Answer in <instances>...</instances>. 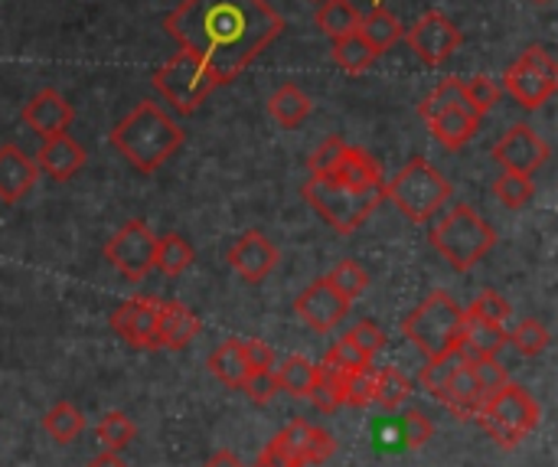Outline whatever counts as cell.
<instances>
[{"mask_svg":"<svg viewBox=\"0 0 558 467\" xmlns=\"http://www.w3.org/2000/svg\"><path fill=\"white\" fill-rule=\"evenodd\" d=\"M539 3H549V0H539Z\"/></svg>","mask_w":558,"mask_h":467,"instance_id":"cell-55","label":"cell"},{"mask_svg":"<svg viewBox=\"0 0 558 467\" xmlns=\"http://www.w3.org/2000/svg\"><path fill=\"white\" fill-rule=\"evenodd\" d=\"M163 26L226 85L284 33V16L265 0H183Z\"/></svg>","mask_w":558,"mask_h":467,"instance_id":"cell-1","label":"cell"},{"mask_svg":"<svg viewBox=\"0 0 558 467\" xmlns=\"http://www.w3.org/2000/svg\"><path fill=\"white\" fill-rule=\"evenodd\" d=\"M275 380H278V390L301 399L311 393V386L317 383V367L307 360V357H284L281 367H275Z\"/></svg>","mask_w":558,"mask_h":467,"instance_id":"cell-28","label":"cell"},{"mask_svg":"<svg viewBox=\"0 0 558 467\" xmlns=\"http://www.w3.org/2000/svg\"><path fill=\"white\" fill-rule=\"evenodd\" d=\"M278 259H281L278 249L262 232H255V229L245 232V236H239L235 246L229 249V265L235 268L239 278H245L252 285L265 282L278 268Z\"/></svg>","mask_w":558,"mask_h":467,"instance_id":"cell-15","label":"cell"},{"mask_svg":"<svg viewBox=\"0 0 558 467\" xmlns=\"http://www.w3.org/2000/svg\"><path fill=\"white\" fill-rule=\"evenodd\" d=\"M399 429H402V445L409 452H418L422 445H428V439L435 435V426L418 412V409H409L402 419H399Z\"/></svg>","mask_w":558,"mask_h":467,"instance_id":"cell-43","label":"cell"},{"mask_svg":"<svg viewBox=\"0 0 558 467\" xmlns=\"http://www.w3.org/2000/svg\"><path fill=\"white\" fill-rule=\"evenodd\" d=\"M82 164H85V151H82L78 141L69 137V131L65 134H56V137H46L43 151L36 154V167L46 170L59 183L72 180L82 170Z\"/></svg>","mask_w":558,"mask_h":467,"instance_id":"cell-20","label":"cell"},{"mask_svg":"<svg viewBox=\"0 0 558 467\" xmlns=\"http://www.w3.org/2000/svg\"><path fill=\"white\" fill-rule=\"evenodd\" d=\"M154 88L167 98V105H173L180 115H193L199 108V101L216 88V75L209 72V65L190 52L180 49L173 59H167L157 72H154Z\"/></svg>","mask_w":558,"mask_h":467,"instance_id":"cell-8","label":"cell"},{"mask_svg":"<svg viewBox=\"0 0 558 467\" xmlns=\"http://www.w3.org/2000/svg\"><path fill=\"white\" fill-rule=\"evenodd\" d=\"M203 467H245V465H242L232 452H219V455H213V458H209Z\"/></svg>","mask_w":558,"mask_h":467,"instance_id":"cell-53","label":"cell"},{"mask_svg":"<svg viewBox=\"0 0 558 467\" xmlns=\"http://www.w3.org/2000/svg\"><path fill=\"white\" fill-rule=\"evenodd\" d=\"M203 331L199 318L180 304V301H160V314H157V350H186L193 344V337Z\"/></svg>","mask_w":558,"mask_h":467,"instance_id":"cell-18","label":"cell"},{"mask_svg":"<svg viewBox=\"0 0 558 467\" xmlns=\"http://www.w3.org/2000/svg\"><path fill=\"white\" fill-rule=\"evenodd\" d=\"M294 311H298V318H301L311 331L330 334V331H337V327L343 324V318L350 314V301H347L327 278H320V282H314L311 288H304V295L294 301Z\"/></svg>","mask_w":558,"mask_h":467,"instance_id":"cell-14","label":"cell"},{"mask_svg":"<svg viewBox=\"0 0 558 467\" xmlns=\"http://www.w3.org/2000/svg\"><path fill=\"white\" fill-rule=\"evenodd\" d=\"M432 246L454 272H471L497 246V229L474 206L458 203L432 226Z\"/></svg>","mask_w":558,"mask_h":467,"instance_id":"cell-3","label":"cell"},{"mask_svg":"<svg viewBox=\"0 0 558 467\" xmlns=\"http://www.w3.org/2000/svg\"><path fill=\"white\" fill-rule=\"evenodd\" d=\"M461 318L464 308L448 295V291H432L402 324L405 337L428 357H445L451 350H458V337H461Z\"/></svg>","mask_w":558,"mask_h":467,"instance_id":"cell-5","label":"cell"},{"mask_svg":"<svg viewBox=\"0 0 558 467\" xmlns=\"http://www.w3.org/2000/svg\"><path fill=\"white\" fill-rule=\"evenodd\" d=\"M435 399H438L448 412H454L458 419H468V422H474V419L481 416V409H484V393L477 390V383H474L468 363L454 370V376L445 383V390H441Z\"/></svg>","mask_w":558,"mask_h":467,"instance_id":"cell-21","label":"cell"},{"mask_svg":"<svg viewBox=\"0 0 558 467\" xmlns=\"http://www.w3.org/2000/svg\"><path fill=\"white\" fill-rule=\"evenodd\" d=\"M477 124H481V115L471 108H448L428 118V128L448 151H461L477 134Z\"/></svg>","mask_w":558,"mask_h":467,"instance_id":"cell-23","label":"cell"},{"mask_svg":"<svg viewBox=\"0 0 558 467\" xmlns=\"http://www.w3.org/2000/svg\"><path fill=\"white\" fill-rule=\"evenodd\" d=\"M343 376L347 373H333V370H324L317 367V383L311 386L307 399L320 409V412H337L343 406Z\"/></svg>","mask_w":558,"mask_h":467,"instance_id":"cell-35","label":"cell"},{"mask_svg":"<svg viewBox=\"0 0 558 467\" xmlns=\"http://www.w3.org/2000/svg\"><path fill=\"white\" fill-rule=\"evenodd\" d=\"M209 373L222 383V386H229V390H242L245 386V380H248V373H252V367H248V357H245V344L242 340H226L222 347H216L213 354H209Z\"/></svg>","mask_w":558,"mask_h":467,"instance_id":"cell-24","label":"cell"},{"mask_svg":"<svg viewBox=\"0 0 558 467\" xmlns=\"http://www.w3.org/2000/svg\"><path fill=\"white\" fill-rule=\"evenodd\" d=\"M43 429H46V435H49L56 445H72V442L82 435L85 419H82V412H78L72 403H56V406L43 416Z\"/></svg>","mask_w":558,"mask_h":467,"instance_id":"cell-30","label":"cell"},{"mask_svg":"<svg viewBox=\"0 0 558 467\" xmlns=\"http://www.w3.org/2000/svg\"><path fill=\"white\" fill-rule=\"evenodd\" d=\"M327 357H330L340 370H347V373H350V370H360V367H366V363H373V360H369V357H366V354H363V350H360L347 334L330 347V354H327Z\"/></svg>","mask_w":558,"mask_h":467,"instance_id":"cell-49","label":"cell"},{"mask_svg":"<svg viewBox=\"0 0 558 467\" xmlns=\"http://www.w3.org/2000/svg\"><path fill=\"white\" fill-rule=\"evenodd\" d=\"M356 33L376 49V56H383L386 49H392L402 36V23L396 20V13H389L386 7H373L366 16H360Z\"/></svg>","mask_w":558,"mask_h":467,"instance_id":"cell-26","label":"cell"},{"mask_svg":"<svg viewBox=\"0 0 558 467\" xmlns=\"http://www.w3.org/2000/svg\"><path fill=\"white\" fill-rule=\"evenodd\" d=\"M301 193L314 206V213L343 236L356 232L386 200V187L353 190V187H343L330 177H311Z\"/></svg>","mask_w":558,"mask_h":467,"instance_id":"cell-4","label":"cell"},{"mask_svg":"<svg viewBox=\"0 0 558 467\" xmlns=\"http://www.w3.org/2000/svg\"><path fill=\"white\" fill-rule=\"evenodd\" d=\"M327 282L353 304L356 298L366 295V288H369V272H366L356 259H343V262L327 275Z\"/></svg>","mask_w":558,"mask_h":467,"instance_id":"cell-34","label":"cell"},{"mask_svg":"<svg viewBox=\"0 0 558 467\" xmlns=\"http://www.w3.org/2000/svg\"><path fill=\"white\" fill-rule=\"evenodd\" d=\"M500 92H504V88H500L490 75H474V79L464 82V95H468V101L474 105V111H477L481 118L500 101Z\"/></svg>","mask_w":558,"mask_h":467,"instance_id":"cell-42","label":"cell"},{"mask_svg":"<svg viewBox=\"0 0 558 467\" xmlns=\"http://www.w3.org/2000/svg\"><path fill=\"white\" fill-rule=\"evenodd\" d=\"M474 422H481V429L500 448H517V445H523L536 432L539 406H536V399L523 386L507 383L504 390H497L494 396L484 399V409H481V416Z\"/></svg>","mask_w":558,"mask_h":467,"instance_id":"cell-6","label":"cell"},{"mask_svg":"<svg viewBox=\"0 0 558 467\" xmlns=\"http://www.w3.org/2000/svg\"><path fill=\"white\" fill-rule=\"evenodd\" d=\"M504 88L526 108H543L558 88V65L546 46H530L504 75Z\"/></svg>","mask_w":558,"mask_h":467,"instance_id":"cell-9","label":"cell"},{"mask_svg":"<svg viewBox=\"0 0 558 467\" xmlns=\"http://www.w3.org/2000/svg\"><path fill=\"white\" fill-rule=\"evenodd\" d=\"M242 344H245V357H248L252 370H275L278 357H275V350L265 340H242Z\"/></svg>","mask_w":558,"mask_h":467,"instance_id":"cell-51","label":"cell"},{"mask_svg":"<svg viewBox=\"0 0 558 467\" xmlns=\"http://www.w3.org/2000/svg\"><path fill=\"white\" fill-rule=\"evenodd\" d=\"M468 367H471V376H474L477 390L484 393V399L494 396L497 390H504L510 383V373H507L504 363H497V357H484V360H474Z\"/></svg>","mask_w":558,"mask_h":467,"instance_id":"cell-41","label":"cell"},{"mask_svg":"<svg viewBox=\"0 0 558 467\" xmlns=\"http://www.w3.org/2000/svg\"><path fill=\"white\" fill-rule=\"evenodd\" d=\"M134 422L124 412H105V419L98 422V442L105 445V452H124L134 442Z\"/></svg>","mask_w":558,"mask_h":467,"instance_id":"cell-40","label":"cell"},{"mask_svg":"<svg viewBox=\"0 0 558 467\" xmlns=\"http://www.w3.org/2000/svg\"><path fill=\"white\" fill-rule=\"evenodd\" d=\"M333 62H337L343 72L360 75V72H366V69L376 62V49L353 29V33L333 39Z\"/></svg>","mask_w":558,"mask_h":467,"instance_id":"cell-29","label":"cell"},{"mask_svg":"<svg viewBox=\"0 0 558 467\" xmlns=\"http://www.w3.org/2000/svg\"><path fill=\"white\" fill-rule=\"evenodd\" d=\"M85 467H128L121 458H118V452H105V455H98V458H92Z\"/></svg>","mask_w":558,"mask_h":467,"instance_id":"cell-54","label":"cell"},{"mask_svg":"<svg viewBox=\"0 0 558 467\" xmlns=\"http://www.w3.org/2000/svg\"><path fill=\"white\" fill-rule=\"evenodd\" d=\"M405 36H409L412 52H415L425 65H441V62H448L451 52L464 43L461 26H458L451 16L438 13V10L418 16V20L409 26Z\"/></svg>","mask_w":558,"mask_h":467,"instance_id":"cell-11","label":"cell"},{"mask_svg":"<svg viewBox=\"0 0 558 467\" xmlns=\"http://www.w3.org/2000/svg\"><path fill=\"white\" fill-rule=\"evenodd\" d=\"M360 10L350 3V0H320V10H317V26L330 36V39H340L347 33H353L360 26Z\"/></svg>","mask_w":558,"mask_h":467,"instance_id":"cell-31","label":"cell"},{"mask_svg":"<svg viewBox=\"0 0 558 467\" xmlns=\"http://www.w3.org/2000/svg\"><path fill=\"white\" fill-rule=\"evenodd\" d=\"M409 396H412V383H409V376H405L402 370H396V367L379 370L373 403H376L383 412H396V409H402V403H405Z\"/></svg>","mask_w":558,"mask_h":467,"instance_id":"cell-32","label":"cell"},{"mask_svg":"<svg viewBox=\"0 0 558 467\" xmlns=\"http://www.w3.org/2000/svg\"><path fill=\"white\" fill-rule=\"evenodd\" d=\"M337 452V439L317 426H311V435H307V445H304V467L307 465H324L330 462Z\"/></svg>","mask_w":558,"mask_h":467,"instance_id":"cell-47","label":"cell"},{"mask_svg":"<svg viewBox=\"0 0 558 467\" xmlns=\"http://www.w3.org/2000/svg\"><path fill=\"white\" fill-rule=\"evenodd\" d=\"M373 442H376V448H383V452H402L405 445H402L399 419H386V422H379V426L373 429Z\"/></svg>","mask_w":558,"mask_h":467,"instance_id":"cell-50","label":"cell"},{"mask_svg":"<svg viewBox=\"0 0 558 467\" xmlns=\"http://www.w3.org/2000/svg\"><path fill=\"white\" fill-rule=\"evenodd\" d=\"M314 101L307 92H301L298 85H281L271 98H268V115L281 124V128H298L311 118Z\"/></svg>","mask_w":558,"mask_h":467,"instance_id":"cell-25","label":"cell"},{"mask_svg":"<svg viewBox=\"0 0 558 467\" xmlns=\"http://www.w3.org/2000/svg\"><path fill=\"white\" fill-rule=\"evenodd\" d=\"M448 108H471L474 111V105L468 101V95H464V82H458V79H445L425 101H422V118L428 121L432 115H438V111H448Z\"/></svg>","mask_w":558,"mask_h":467,"instance_id":"cell-36","label":"cell"},{"mask_svg":"<svg viewBox=\"0 0 558 467\" xmlns=\"http://www.w3.org/2000/svg\"><path fill=\"white\" fill-rule=\"evenodd\" d=\"M494 193H497V200H500L507 209H523V206L533 200L536 183H533V177H523V173H510V170H504V173H500V180L494 183Z\"/></svg>","mask_w":558,"mask_h":467,"instance_id":"cell-39","label":"cell"},{"mask_svg":"<svg viewBox=\"0 0 558 467\" xmlns=\"http://www.w3.org/2000/svg\"><path fill=\"white\" fill-rule=\"evenodd\" d=\"M154 249L157 236L150 232V226L144 219H131L105 242V262L137 285L154 272Z\"/></svg>","mask_w":558,"mask_h":467,"instance_id":"cell-10","label":"cell"},{"mask_svg":"<svg viewBox=\"0 0 558 467\" xmlns=\"http://www.w3.org/2000/svg\"><path fill=\"white\" fill-rule=\"evenodd\" d=\"M343 151H347V141H343V137H337V134L327 137V141L311 154V173H314V177H330V173L337 170Z\"/></svg>","mask_w":558,"mask_h":467,"instance_id":"cell-44","label":"cell"},{"mask_svg":"<svg viewBox=\"0 0 558 467\" xmlns=\"http://www.w3.org/2000/svg\"><path fill=\"white\" fill-rule=\"evenodd\" d=\"M157 314H160V301L147 298V295H134L124 304L114 308L111 314V331L137 347V350H157Z\"/></svg>","mask_w":558,"mask_h":467,"instance_id":"cell-13","label":"cell"},{"mask_svg":"<svg viewBox=\"0 0 558 467\" xmlns=\"http://www.w3.org/2000/svg\"><path fill=\"white\" fill-rule=\"evenodd\" d=\"M471 314H477V318H484V321H490V324H504L507 327V321H510V314H513V308H510V301L507 298H500L497 291H484L481 298H474L471 301V308H468Z\"/></svg>","mask_w":558,"mask_h":467,"instance_id":"cell-45","label":"cell"},{"mask_svg":"<svg viewBox=\"0 0 558 467\" xmlns=\"http://www.w3.org/2000/svg\"><path fill=\"white\" fill-rule=\"evenodd\" d=\"M255 467H301V465H294L291 458H284V455H278V452H271V448H265V452L258 455Z\"/></svg>","mask_w":558,"mask_h":467,"instance_id":"cell-52","label":"cell"},{"mask_svg":"<svg viewBox=\"0 0 558 467\" xmlns=\"http://www.w3.org/2000/svg\"><path fill=\"white\" fill-rule=\"evenodd\" d=\"M464 363H468V360L461 357V350H451V354H445V357H435V360H428V367H422L418 386H422L425 393L438 396V393L445 390V383L454 376V370L464 367Z\"/></svg>","mask_w":558,"mask_h":467,"instance_id":"cell-38","label":"cell"},{"mask_svg":"<svg viewBox=\"0 0 558 467\" xmlns=\"http://www.w3.org/2000/svg\"><path fill=\"white\" fill-rule=\"evenodd\" d=\"M330 180H337L343 187H353V190H373V187H383V167L366 147H350L347 144V151H343L337 170L330 173Z\"/></svg>","mask_w":558,"mask_h":467,"instance_id":"cell-22","label":"cell"},{"mask_svg":"<svg viewBox=\"0 0 558 467\" xmlns=\"http://www.w3.org/2000/svg\"><path fill=\"white\" fill-rule=\"evenodd\" d=\"M347 337H350V340H353V344H356L369 360L386 347V331H383V327H376L373 321H360Z\"/></svg>","mask_w":558,"mask_h":467,"instance_id":"cell-48","label":"cell"},{"mask_svg":"<svg viewBox=\"0 0 558 467\" xmlns=\"http://www.w3.org/2000/svg\"><path fill=\"white\" fill-rule=\"evenodd\" d=\"M507 347V327L504 324H490L471 311H464L461 318V337H458V350L468 363L484 360V357H497Z\"/></svg>","mask_w":558,"mask_h":467,"instance_id":"cell-17","label":"cell"},{"mask_svg":"<svg viewBox=\"0 0 558 467\" xmlns=\"http://www.w3.org/2000/svg\"><path fill=\"white\" fill-rule=\"evenodd\" d=\"M386 196L412 223H428L451 200V183L438 173L435 164H428L425 157H412L402 173L386 187Z\"/></svg>","mask_w":558,"mask_h":467,"instance_id":"cell-7","label":"cell"},{"mask_svg":"<svg viewBox=\"0 0 558 467\" xmlns=\"http://www.w3.org/2000/svg\"><path fill=\"white\" fill-rule=\"evenodd\" d=\"M39 167L33 157H26L16 144L0 147V200L3 203H20L33 187H36Z\"/></svg>","mask_w":558,"mask_h":467,"instance_id":"cell-19","label":"cell"},{"mask_svg":"<svg viewBox=\"0 0 558 467\" xmlns=\"http://www.w3.org/2000/svg\"><path fill=\"white\" fill-rule=\"evenodd\" d=\"M376 380H379V370H376L373 363H366V367H360V370H350V373L343 376V406H353V409L373 406Z\"/></svg>","mask_w":558,"mask_h":467,"instance_id":"cell-33","label":"cell"},{"mask_svg":"<svg viewBox=\"0 0 558 467\" xmlns=\"http://www.w3.org/2000/svg\"><path fill=\"white\" fill-rule=\"evenodd\" d=\"M507 344H513L523 357H539V354H546V350H549L553 337H549V331H546V324H543V321L526 318L517 331H510V334H507Z\"/></svg>","mask_w":558,"mask_h":467,"instance_id":"cell-37","label":"cell"},{"mask_svg":"<svg viewBox=\"0 0 558 467\" xmlns=\"http://www.w3.org/2000/svg\"><path fill=\"white\" fill-rule=\"evenodd\" d=\"M494 160L510 170V173H523L533 177L539 167H546L549 160V144L530 128V124H513L494 147Z\"/></svg>","mask_w":558,"mask_h":467,"instance_id":"cell-12","label":"cell"},{"mask_svg":"<svg viewBox=\"0 0 558 467\" xmlns=\"http://www.w3.org/2000/svg\"><path fill=\"white\" fill-rule=\"evenodd\" d=\"M242 393H245L252 403H258V406L271 403V399L281 393V390H278V380H275V370H252L248 380H245V386H242Z\"/></svg>","mask_w":558,"mask_h":467,"instance_id":"cell-46","label":"cell"},{"mask_svg":"<svg viewBox=\"0 0 558 467\" xmlns=\"http://www.w3.org/2000/svg\"><path fill=\"white\" fill-rule=\"evenodd\" d=\"M72 118H75V108L56 88H43L39 95H33L23 105V124L29 131H36L43 141L46 137H56V134H65L69 124H72Z\"/></svg>","mask_w":558,"mask_h":467,"instance_id":"cell-16","label":"cell"},{"mask_svg":"<svg viewBox=\"0 0 558 467\" xmlns=\"http://www.w3.org/2000/svg\"><path fill=\"white\" fill-rule=\"evenodd\" d=\"M190 265H193V246L183 236H177V232L157 236V249H154V268L157 272H163L167 278H177Z\"/></svg>","mask_w":558,"mask_h":467,"instance_id":"cell-27","label":"cell"},{"mask_svg":"<svg viewBox=\"0 0 558 467\" xmlns=\"http://www.w3.org/2000/svg\"><path fill=\"white\" fill-rule=\"evenodd\" d=\"M111 147L141 173H154L160 164H167L180 144H183V128L167 118V111L154 101L134 105L108 134Z\"/></svg>","mask_w":558,"mask_h":467,"instance_id":"cell-2","label":"cell"}]
</instances>
